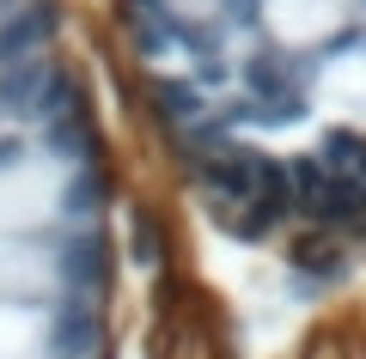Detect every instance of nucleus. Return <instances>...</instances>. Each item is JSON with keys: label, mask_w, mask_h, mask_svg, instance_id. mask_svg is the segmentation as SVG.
Wrapping results in <instances>:
<instances>
[{"label": "nucleus", "mask_w": 366, "mask_h": 359, "mask_svg": "<svg viewBox=\"0 0 366 359\" xmlns=\"http://www.w3.org/2000/svg\"><path fill=\"white\" fill-rule=\"evenodd\" d=\"M159 201L92 0H0V359H129Z\"/></svg>", "instance_id": "1"}]
</instances>
